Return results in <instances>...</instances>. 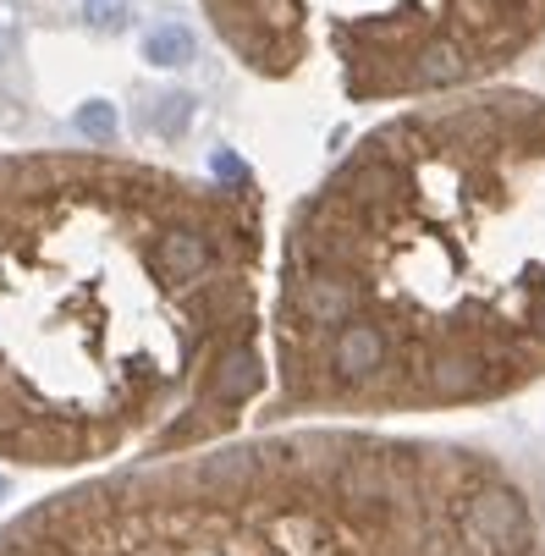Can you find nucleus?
Listing matches in <instances>:
<instances>
[{"mask_svg":"<svg viewBox=\"0 0 545 556\" xmlns=\"http://www.w3.org/2000/svg\"><path fill=\"white\" fill-rule=\"evenodd\" d=\"M265 188L220 154H0V463L100 473L265 408Z\"/></svg>","mask_w":545,"mask_h":556,"instance_id":"nucleus-1","label":"nucleus"},{"mask_svg":"<svg viewBox=\"0 0 545 556\" xmlns=\"http://www.w3.org/2000/svg\"><path fill=\"white\" fill-rule=\"evenodd\" d=\"M265 408L380 425L545 380V94L485 84L353 138L276 243Z\"/></svg>","mask_w":545,"mask_h":556,"instance_id":"nucleus-2","label":"nucleus"},{"mask_svg":"<svg viewBox=\"0 0 545 556\" xmlns=\"http://www.w3.org/2000/svg\"><path fill=\"white\" fill-rule=\"evenodd\" d=\"M0 556H545V502L469 441L270 425L84 473L0 523Z\"/></svg>","mask_w":545,"mask_h":556,"instance_id":"nucleus-3","label":"nucleus"},{"mask_svg":"<svg viewBox=\"0 0 545 556\" xmlns=\"http://www.w3.org/2000/svg\"><path fill=\"white\" fill-rule=\"evenodd\" d=\"M199 12L243 72L347 105L485 89L545 45V0H199Z\"/></svg>","mask_w":545,"mask_h":556,"instance_id":"nucleus-4","label":"nucleus"},{"mask_svg":"<svg viewBox=\"0 0 545 556\" xmlns=\"http://www.w3.org/2000/svg\"><path fill=\"white\" fill-rule=\"evenodd\" d=\"M143 61H154V66H188L193 61V34L177 28V23H161L143 39Z\"/></svg>","mask_w":545,"mask_h":556,"instance_id":"nucleus-5","label":"nucleus"},{"mask_svg":"<svg viewBox=\"0 0 545 556\" xmlns=\"http://www.w3.org/2000/svg\"><path fill=\"white\" fill-rule=\"evenodd\" d=\"M77 132L89 138V149H111L116 143V111L105 100H89L84 111H77Z\"/></svg>","mask_w":545,"mask_h":556,"instance_id":"nucleus-6","label":"nucleus"},{"mask_svg":"<svg viewBox=\"0 0 545 556\" xmlns=\"http://www.w3.org/2000/svg\"><path fill=\"white\" fill-rule=\"evenodd\" d=\"M0 491H7V480H0Z\"/></svg>","mask_w":545,"mask_h":556,"instance_id":"nucleus-7","label":"nucleus"}]
</instances>
